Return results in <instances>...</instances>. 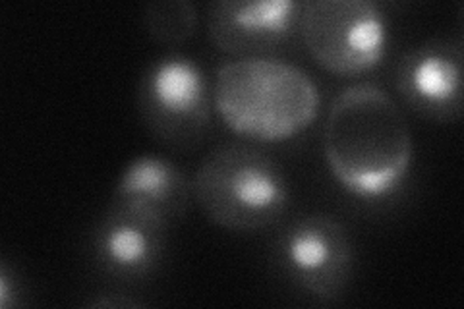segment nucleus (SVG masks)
Wrapping results in <instances>:
<instances>
[{
	"label": "nucleus",
	"mask_w": 464,
	"mask_h": 309,
	"mask_svg": "<svg viewBox=\"0 0 464 309\" xmlns=\"http://www.w3.org/2000/svg\"><path fill=\"white\" fill-rule=\"evenodd\" d=\"M194 201L213 225L257 232L277 225L290 199L283 167L252 143H225L194 174Z\"/></svg>",
	"instance_id": "7ed1b4c3"
},
{
	"label": "nucleus",
	"mask_w": 464,
	"mask_h": 309,
	"mask_svg": "<svg viewBox=\"0 0 464 309\" xmlns=\"http://www.w3.org/2000/svg\"><path fill=\"white\" fill-rule=\"evenodd\" d=\"M199 24V12L192 0H153L143 8V25L153 41L179 47L192 39Z\"/></svg>",
	"instance_id": "9b49d317"
},
{
	"label": "nucleus",
	"mask_w": 464,
	"mask_h": 309,
	"mask_svg": "<svg viewBox=\"0 0 464 309\" xmlns=\"http://www.w3.org/2000/svg\"><path fill=\"white\" fill-rule=\"evenodd\" d=\"M138 111L159 143L192 150L211 128L213 93L206 72L186 54L157 58L140 80Z\"/></svg>",
	"instance_id": "39448f33"
},
{
	"label": "nucleus",
	"mask_w": 464,
	"mask_h": 309,
	"mask_svg": "<svg viewBox=\"0 0 464 309\" xmlns=\"http://www.w3.org/2000/svg\"><path fill=\"white\" fill-rule=\"evenodd\" d=\"M319 101L310 73L279 58H235L215 76L213 102L223 122L257 141L298 136L315 121Z\"/></svg>",
	"instance_id": "f03ea898"
},
{
	"label": "nucleus",
	"mask_w": 464,
	"mask_h": 309,
	"mask_svg": "<svg viewBox=\"0 0 464 309\" xmlns=\"http://www.w3.org/2000/svg\"><path fill=\"white\" fill-rule=\"evenodd\" d=\"M18 281H16V273H12L8 263H3V269H0V305L8 309L14 302L18 304Z\"/></svg>",
	"instance_id": "f8f14e48"
},
{
	"label": "nucleus",
	"mask_w": 464,
	"mask_h": 309,
	"mask_svg": "<svg viewBox=\"0 0 464 309\" xmlns=\"http://www.w3.org/2000/svg\"><path fill=\"white\" fill-rule=\"evenodd\" d=\"M462 41L428 39L406 51L395 87L406 105L430 121L453 122L462 114Z\"/></svg>",
	"instance_id": "6e6552de"
},
{
	"label": "nucleus",
	"mask_w": 464,
	"mask_h": 309,
	"mask_svg": "<svg viewBox=\"0 0 464 309\" xmlns=\"http://www.w3.org/2000/svg\"><path fill=\"white\" fill-rule=\"evenodd\" d=\"M298 34L314 61L339 76L375 70L389 49V18L373 0L304 3Z\"/></svg>",
	"instance_id": "20e7f679"
},
{
	"label": "nucleus",
	"mask_w": 464,
	"mask_h": 309,
	"mask_svg": "<svg viewBox=\"0 0 464 309\" xmlns=\"http://www.w3.org/2000/svg\"><path fill=\"white\" fill-rule=\"evenodd\" d=\"M112 198L140 203L172 227L192 208L194 182L174 160L161 155H140L122 169Z\"/></svg>",
	"instance_id": "9d476101"
},
{
	"label": "nucleus",
	"mask_w": 464,
	"mask_h": 309,
	"mask_svg": "<svg viewBox=\"0 0 464 309\" xmlns=\"http://www.w3.org/2000/svg\"><path fill=\"white\" fill-rule=\"evenodd\" d=\"M298 0H217L208 10L213 45L238 58L267 56L298 32Z\"/></svg>",
	"instance_id": "1a4fd4ad"
},
{
	"label": "nucleus",
	"mask_w": 464,
	"mask_h": 309,
	"mask_svg": "<svg viewBox=\"0 0 464 309\" xmlns=\"http://www.w3.org/2000/svg\"><path fill=\"white\" fill-rule=\"evenodd\" d=\"M90 307H141L143 302L134 300L132 296H124V294H101L99 298L87 302Z\"/></svg>",
	"instance_id": "ddd939ff"
},
{
	"label": "nucleus",
	"mask_w": 464,
	"mask_h": 309,
	"mask_svg": "<svg viewBox=\"0 0 464 309\" xmlns=\"http://www.w3.org/2000/svg\"><path fill=\"white\" fill-rule=\"evenodd\" d=\"M170 225L134 201L111 199L97 220L92 252L97 271L121 286L153 278L167 256Z\"/></svg>",
	"instance_id": "0eeeda50"
},
{
	"label": "nucleus",
	"mask_w": 464,
	"mask_h": 309,
	"mask_svg": "<svg viewBox=\"0 0 464 309\" xmlns=\"http://www.w3.org/2000/svg\"><path fill=\"white\" fill-rule=\"evenodd\" d=\"M354 244L335 217L310 213L290 223L275 246L286 281L317 302L343 298L354 275Z\"/></svg>",
	"instance_id": "423d86ee"
},
{
	"label": "nucleus",
	"mask_w": 464,
	"mask_h": 309,
	"mask_svg": "<svg viewBox=\"0 0 464 309\" xmlns=\"http://www.w3.org/2000/svg\"><path fill=\"white\" fill-rule=\"evenodd\" d=\"M324 155L348 194L377 201L393 196L412 167V131L399 102L382 85L358 82L333 99Z\"/></svg>",
	"instance_id": "f257e3e1"
}]
</instances>
